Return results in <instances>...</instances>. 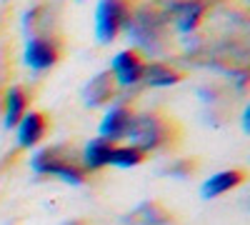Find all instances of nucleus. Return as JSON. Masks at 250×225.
Segmentation results:
<instances>
[{
  "label": "nucleus",
  "instance_id": "obj_1",
  "mask_svg": "<svg viewBox=\"0 0 250 225\" xmlns=\"http://www.w3.org/2000/svg\"><path fill=\"white\" fill-rule=\"evenodd\" d=\"M170 123L158 113H143V115H133L130 128L125 133V138H130V145H135L143 153H150L163 148L165 143H170Z\"/></svg>",
  "mask_w": 250,
  "mask_h": 225
},
{
  "label": "nucleus",
  "instance_id": "obj_2",
  "mask_svg": "<svg viewBox=\"0 0 250 225\" xmlns=\"http://www.w3.org/2000/svg\"><path fill=\"white\" fill-rule=\"evenodd\" d=\"M30 168L38 173V175H55L65 183H73V185H80L85 180V170L83 165L70 158V153H65V148H45V150H38L33 158H30Z\"/></svg>",
  "mask_w": 250,
  "mask_h": 225
},
{
  "label": "nucleus",
  "instance_id": "obj_3",
  "mask_svg": "<svg viewBox=\"0 0 250 225\" xmlns=\"http://www.w3.org/2000/svg\"><path fill=\"white\" fill-rule=\"evenodd\" d=\"M130 15V5L125 0H100L95 10V35L100 43H113L115 35L128 28Z\"/></svg>",
  "mask_w": 250,
  "mask_h": 225
},
{
  "label": "nucleus",
  "instance_id": "obj_4",
  "mask_svg": "<svg viewBox=\"0 0 250 225\" xmlns=\"http://www.w3.org/2000/svg\"><path fill=\"white\" fill-rule=\"evenodd\" d=\"M60 58V48L53 38L48 35H35L28 40L25 45V65L33 70H48L58 63Z\"/></svg>",
  "mask_w": 250,
  "mask_h": 225
},
{
  "label": "nucleus",
  "instance_id": "obj_5",
  "mask_svg": "<svg viewBox=\"0 0 250 225\" xmlns=\"http://www.w3.org/2000/svg\"><path fill=\"white\" fill-rule=\"evenodd\" d=\"M143 58L138 50H123L113 58V63H110V75L118 85L123 88H128V85H135L143 80Z\"/></svg>",
  "mask_w": 250,
  "mask_h": 225
},
{
  "label": "nucleus",
  "instance_id": "obj_6",
  "mask_svg": "<svg viewBox=\"0 0 250 225\" xmlns=\"http://www.w3.org/2000/svg\"><path fill=\"white\" fill-rule=\"evenodd\" d=\"M208 3L205 0H170L168 3V13L165 15H173L175 25L180 33H190L198 28L200 18L205 15Z\"/></svg>",
  "mask_w": 250,
  "mask_h": 225
},
{
  "label": "nucleus",
  "instance_id": "obj_7",
  "mask_svg": "<svg viewBox=\"0 0 250 225\" xmlns=\"http://www.w3.org/2000/svg\"><path fill=\"white\" fill-rule=\"evenodd\" d=\"M170 223H173V215L165 210L160 203L145 200L125 215L120 225H170Z\"/></svg>",
  "mask_w": 250,
  "mask_h": 225
},
{
  "label": "nucleus",
  "instance_id": "obj_8",
  "mask_svg": "<svg viewBox=\"0 0 250 225\" xmlns=\"http://www.w3.org/2000/svg\"><path fill=\"white\" fill-rule=\"evenodd\" d=\"M15 128H18V145L20 148H33V145H38V143L45 138L48 120H45L43 113L30 110V113H25L23 118H20V123Z\"/></svg>",
  "mask_w": 250,
  "mask_h": 225
},
{
  "label": "nucleus",
  "instance_id": "obj_9",
  "mask_svg": "<svg viewBox=\"0 0 250 225\" xmlns=\"http://www.w3.org/2000/svg\"><path fill=\"white\" fill-rule=\"evenodd\" d=\"M130 120H133V113L128 108H125V105H115V108H110L105 113V118H103L100 135L105 140H110V143H115V140L125 138V133H128V128H130Z\"/></svg>",
  "mask_w": 250,
  "mask_h": 225
},
{
  "label": "nucleus",
  "instance_id": "obj_10",
  "mask_svg": "<svg viewBox=\"0 0 250 225\" xmlns=\"http://www.w3.org/2000/svg\"><path fill=\"white\" fill-rule=\"evenodd\" d=\"M245 180V173L243 170H223V173H215L213 178H208L200 188V195L205 200L210 198H218V195H225L230 193L233 188H238L240 183Z\"/></svg>",
  "mask_w": 250,
  "mask_h": 225
},
{
  "label": "nucleus",
  "instance_id": "obj_11",
  "mask_svg": "<svg viewBox=\"0 0 250 225\" xmlns=\"http://www.w3.org/2000/svg\"><path fill=\"white\" fill-rule=\"evenodd\" d=\"M113 90H115V80L108 73H100L95 78H90V83L85 85V90H83V100H85V105L90 108H98L103 103H108V100L113 98Z\"/></svg>",
  "mask_w": 250,
  "mask_h": 225
},
{
  "label": "nucleus",
  "instance_id": "obj_12",
  "mask_svg": "<svg viewBox=\"0 0 250 225\" xmlns=\"http://www.w3.org/2000/svg\"><path fill=\"white\" fill-rule=\"evenodd\" d=\"M110 153H113V143L105 140V138H95L90 140L85 150H83V170H100V168H105L108 163H110Z\"/></svg>",
  "mask_w": 250,
  "mask_h": 225
},
{
  "label": "nucleus",
  "instance_id": "obj_13",
  "mask_svg": "<svg viewBox=\"0 0 250 225\" xmlns=\"http://www.w3.org/2000/svg\"><path fill=\"white\" fill-rule=\"evenodd\" d=\"M143 80H145L150 88H170V85L180 83L183 75H180L178 70H173L170 65H165V63H145V68H143Z\"/></svg>",
  "mask_w": 250,
  "mask_h": 225
},
{
  "label": "nucleus",
  "instance_id": "obj_14",
  "mask_svg": "<svg viewBox=\"0 0 250 225\" xmlns=\"http://www.w3.org/2000/svg\"><path fill=\"white\" fill-rule=\"evenodd\" d=\"M28 108V95L23 88H10L5 93V128H15L20 118L25 115Z\"/></svg>",
  "mask_w": 250,
  "mask_h": 225
},
{
  "label": "nucleus",
  "instance_id": "obj_15",
  "mask_svg": "<svg viewBox=\"0 0 250 225\" xmlns=\"http://www.w3.org/2000/svg\"><path fill=\"white\" fill-rule=\"evenodd\" d=\"M143 160H145V153L138 150L135 145H113L108 165H115V168H135V165H140Z\"/></svg>",
  "mask_w": 250,
  "mask_h": 225
},
{
  "label": "nucleus",
  "instance_id": "obj_16",
  "mask_svg": "<svg viewBox=\"0 0 250 225\" xmlns=\"http://www.w3.org/2000/svg\"><path fill=\"white\" fill-rule=\"evenodd\" d=\"M193 168H195V163L183 160V163H175V165H170V168H168V173H170V175H175V178H188V173H193Z\"/></svg>",
  "mask_w": 250,
  "mask_h": 225
},
{
  "label": "nucleus",
  "instance_id": "obj_17",
  "mask_svg": "<svg viewBox=\"0 0 250 225\" xmlns=\"http://www.w3.org/2000/svg\"><path fill=\"white\" fill-rule=\"evenodd\" d=\"M65 225H83L80 220H70V223H65Z\"/></svg>",
  "mask_w": 250,
  "mask_h": 225
}]
</instances>
